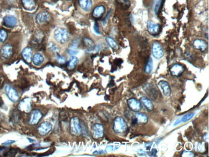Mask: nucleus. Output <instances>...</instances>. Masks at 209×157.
Listing matches in <instances>:
<instances>
[{
  "instance_id": "1",
  "label": "nucleus",
  "mask_w": 209,
  "mask_h": 157,
  "mask_svg": "<svg viewBox=\"0 0 209 157\" xmlns=\"http://www.w3.org/2000/svg\"><path fill=\"white\" fill-rule=\"evenodd\" d=\"M113 128L116 133L123 134L128 130V126L124 118L121 117H117L113 120Z\"/></svg>"
},
{
  "instance_id": "2",
  "label": "nucleus",
  "mask_w": 209,
  "mask_h": 157,
  "mask_svg": "<svg viewBox=\"0 0 209 157\" xmlns=\"http://www.w3.org/2000/svg\"><path fill=\"white\" fill-rule=\"evenodd\" d=\"M54 38L59 43L65 44L69 41L70 34L65 29L58 28L54 32Z\"/></svg>"
},
{
  "instance_id": "3",
  "label": "nucleus",
  "mask_w": 209,
  "mask_h": 157,
  "mask_svg": "<svg viewBox=\"0 0 209 157\" xmlns=\"http://www.w3.org/2000/svg\"><path fill=\"white\" fill-rule=\"evenodd\" d=\"M70 129L71 134L73 136H79L82 133V128L78 117H73L70 120Z\"/></svg>"
},
{
  "instance_id": "4",
  "label": "nucleus",
  "mask_w": 209,
  "mask_h": 157,
  "mask_svg": "<svg viewBox=\"0 0 209 157\" xmlns=\"http://www.w3.org/2000/svg\"><path fill=\"white\" fill-rule=\"evenodd\" d=\"M5 90L7 97L10 101H12V102H17L19 100V94L13 87H12L8 85V84H7V85L5 86Z\"/></svg>"
},
{
  "instance_id": "5",
  "label": "nucleus",
  "mask_w": 209,
  "mask_h": 157,
  "mask_svg": "<svg viewBox=\"0 0 209 157\" xmlns=\"http://www.w3.org/2000/svg\"><path fill=\"white\" fill-rule=\"evenodd\" d=\"M104 126L99 123H96L93 126L92 134L93 138L95 139H99L104 136Z\"/></svg>"
},
{
  "instance_id": "6",
  "label": "nucleus",
  "mask_w": 209,
  "mask_h": 157,
  "mask_svg": "<svg viewBox=\"0 0 209 157\" xmlns=\"http://www.w3.org/2000/svg\"><path fill=\"white\" fill-rule=\"evenodd\" d=\"M128 105L129 109L134 112H139L142 109L141 102L134 98H131L128 100Z\"/></svg>"
},
{
  "instance_id": "7",
  "label": "nucleus",
  "mask_w": 209,
  "mask_h": 157,
  "mask_svg": "<svg viewBox=\"0 0 209 157\" xmlns=\"http://www.w3.org/2000/svg\"><path fill=\"white\" fill-rule=\"evenodd\" d=\"M43 117V114L41 111L39 110H33L30 116V119H29V124L30 125H36L37 124H38V123L40 121V120Z\"/></svg>"
},
{
  "instance_id": "8",
  "label": "nucleus",
  "mask_w": 209,
  "mask_h": 157,
  "mask_svg": "<svg viewBox=\"0 0 209 157\" xmlns=\"http://www.w3.org/2000/svg\"><path fill=\"white\" fill-rule=\"evenodd\" d=\"M152 54L156 59H161L164 56L163 48L158 42L153 43L152 45Z\"/></svg>"
},
{
  "instance_id": "9",
  "label": "nucleus",
  "mask_w": 209,
  "mask_h": 157,
  "mask_svg": "<svg viewBox=\"0 0 209 157\" xmlns=\"http://www.w3.org/2000/svg\"><path fill=\"white\" fill-rule=\"evenodd\" d=\"M147 30L151 35H157L160 30V25L152 21H149L147 22Z\"/></svg>"
},
{
  "instance_id": "10",
  "label": "nucleus",
  "mask_w": 209,
  "mask_h": 157,
  "mask_svg": "<svg viewBox=\"0 0 209 157\" xmlns=\"http://www.w3.org/2000/svg\"><path fill=\"white\" fill-rule=\"evenodd\" d=\"M52 129V124L49 122H43L40 124L38 127V132L39 133L42 135H46L48 134Z\"/></svg>"
},
{
  "instance_id": "11",
  "label": "nucleus",
  "mask_w": 209,
  "mask_h": 157,
  "mask_svg": "<svg viewBox=\"0 0 209 157\" xmlns=\"http://www.w3.org/2000/svg\"><path fill=\"white\" fill-rule=\"evenodd\" d=\"M158 86L159 89H160L164 95H165V97H169L170 95L171 94L170 87L169 83L167 81H161L158 82Z\"/></svg>"
},
{
  "instance_id": "12",
  "label": "nucleus",
  "mask_w": 209,
  "mask_h": 157,
  "mask_svg": "<svg viewBox=\"0 0 209 157\" xmlns=\"http://www.w3.org/2000/svg\"><path fill=\"white\" fill-rule=\"evenodd\" d=\"M169 70L172 76L179 77L183 73V71H185V68L180 64H175L170 68Z\"/></svg>"
},
{
  "instance_id": "13",
  "label": "nucleus",
  "mask_w": 209,
  "mask_h": 157,
  "mask_svg": "<svg viewBox=\"0 0 209 157\" xmlns=\"http://www.w3.org/2000/svg\"><path fill=\"white\" fill-rule=\"evenodd\" d=\"M18 24V20L14 16H6L3 18V25L8 28H13Z\"/></svg>"
},
{
  "instance_id": "14",
  "label": "nucleus",
  "mask_w": 209,
  "mask_h": 157,
  "mask_svg": "<svg viewBox=\"0 0 209 157\" xmlns=\"http://www.w3.org/2000/svg\"><path fill=\"white\" fill-rule=\"evenodd\" d=\"M19 109L21 110L22 112L28 113L31 110V100L29 98H26L23 99L21 102L19 103L18 106Z\"/></svg>"
},
{
  "instance_id": "15",
  "label": "nucleus",
  "mask_w": 209,
  "mask_h": 157,
  "mask_svg": "<svg viewBox=\"0 0 209 157\" xmlns=\"http://www.w3.org/2000/svg\"><path fill=\"white\" fill-rule=\"evenodd\" d=\"M192 45L194 49L200 50L201 52H204L207 48L208 46L206 41L200 39H195L192 43Z\"/></svg>"
},
{
  "instance_id": "16",
  "label": "nucleus",
  "mask_w": 209,
  "mask_h": 157,
  "mask_svg": "<svg viewBox=\"0 0 209 157\" xmlns=\"http://www.w3.org/2000/svg\"><path fill=\"white\" fill-rule=\"evenodd\" d=\"M50 19V16L47 12H42V13H39L36 17L37 22L40 24V25L49 22Z\"/></svg>"
},
{
  "instance_id": "17",
  "label": "nucleus",
  "mask_w": 209,
  "mask_h": 157,
  "mask_svg": "<svg viewBox=\"0 0 209 157\" xmlns=\"http://www.w3.org/2000/svg\"><path fill=\"white\" fill-rule=\"evenodd\" d=\"M1 52L2 55L3 57L8 59L12 55V54H13V47L9 44H6L2 48Z\"/></svg>"
},
{
  "instance_id": "18",
  "label": "nucleus",
  "mask_w": 209,
  "mask_h": 157,
  "mask_svg": "<svg viewBox=\"0 0 209 157\" xmlns=\"http://www.w3.org/2000/svg\"><path fill=\"white\" fill-rule=\"evenodd\" d=\"M140 102L149 112H151L154 110V105L149 98L143 97L140 98Z\"/></svg>"
},
{
  "instance_id": "19",
  "label": "nucleus",
  "mask_w": 209,
  "mask_h": 157,
  "mask_svg": "<svg viewBox=\"0 0 209 157\" xmlns=\"http://www.w3.org/2000/svg\"><path fill=\"white\" fill-rule=\"evenodd\" d=\"M22 56L27 63H30L32 59V50L30 47L24 48L22 52Z\"/></svg>"
},
{
  "instance_id": "20",
  "label": "nucleus",
  "mask_w": 209,
  "mask_h": 157,
  "mask_svg": "<svg viewBox=\"0 0 209 157\" xmlns=\"http://www.w3.org/2000/svg\"><path fill=\"white\" fill-rule=\"evenodd\" d=\"M135 121L140 124H144L148 122V117L143 113H138L135 115Z\"/></svg>"
},
{
  "instance_id": "21",
  "label": "nucleus",
  "mask_w": 209,
  "mask_h": 157,
  "mask_svg": "<svg viewBox=\"0 0 209 157\" xmlns=\"http://www.w3.org/2000/svg\"><path fill=\"white\" fill-rule=\"evenodd\" d=\"M79 4L81 8L86 12H88L92 7L91 0H79Z\"/></svg>"
},
{
  "instance_id": "22",
  "label": "nucleus",
  "mask_w": 209,
  "mask_h": 157,
  "mask_svg": "<svg viewBox=\"0 0 209 157\" xmlns=\"http://www.w3.org/2000/svg\"><path fill=\"white\" fill-rule=\"evenodd\" d=\"M23 7L27 10L32 11L36 7V3L34 0H22Z\"/></svg>"
},
{
  "instance_id": "23",
  "label": "nucleus",
  "mask_w": 209,
  "mask_h": 157,
  "mask_svg": "<svg viewBox=\"0 0 209 157\" xmlns=\"http://www.w3.org/2000/svg\"><path fill=\"white\" fill-rule=\"evenodd\" d=\"M105 7L102 5L96 7L93 11V16L95 18H100L105 13Z\"/></svg>"
},
{
  "instance_id": "24",
  "label": "nucleus",
  "mask_w": 209,
  "mask_h": 157,
  "mask_svg": "<svg viewBox=\"0 0 209 157\" xmlns=\"http://www.w3.org/2000/svg\"><path fill=\"white\" fill-rule=\"evenodd\" d=\"M32 62L35 66H40L44 62V57L40 53H36L32 57Z\"/></svg>"
},
{
  "instance_id": "25",
  "label": "nucleus",
  "mask_w": 209,
  "mask_h": 157,
  "mask_svg": "<svg viewBox=\"0 0 209 157\" xmlns=\"http://www.w3.org/2000/svg\"><path fill=\"white\" fill-rule=\"evenodd\" d=\"M78 62H79V59L77 57H76L74 55L71 56L70 59V61L68 63V65H67V67H68V70H72L76 68V66H77V65L78 64Z\"/></svg>"
},
{
  "instance_id": "26",
  "label": "nucleus",
  "mask_w": 209,
  "mask_h": 157,
  "mask_svg": "<svg viewBox=\"0 0 209 157\" xmlns=\"http://www.w3.org/2000/svg\"><path fill=\"white\" fill-rule=\"evenodd\" d=\"M84 44L85 46L86 47L88 50L91 51L94 49L95 44H94L93 41L91 39H90L88 38H85L84 39Z\"/></svg>"
},
{
  "instance_id": "27",
  "label": "nucleus",
  "mask_w": 209,
  "mask_h": 157,
  "mask_svg": "<svg viewBox=\"0 0 209 157\" xmlns=\"http://www.w3.org/2000/svg\"><path fill=\"white\" fill-rule=\"evenodd\" d=\"M106 42L108 44V45L111 48H113V50H118V46L117 43H116V41L113 38H110V37H107L106 38Z\"/></svg>"
},
{
  "instance_id": "28",
  "label": "nucleus",
  "mask_w": 209,
  "mask_h": 157,
  "mask_svg": "<svg viewBox=\"0 0 209 157\" xmlns=\"http://www.w3.org/2000/svg\"><path fill=\"white\" fill-rule=\"evenodd\" d=\"M153 61L151 57H149L148 59V61H147L146 64L145 71L147 74H150L153 70Z\"/></svg>"
},
{
  "instance_id": "29",
  "label": "nucleus",
  "mask_w": 209,
  "mask_h": 157,
  "mask_svg": "<svg viewBox=\"0 0 209 157\" xmlns=\"http://www.w3.org/2000/svg\"><path fill=\"white\" fill-rule=\"evenodd\" d=\"M194 115V113H188L185 115H184L181 118V120H179V122H177L175 125H176L178 123H185V122H187L188 120H189L190 119H191Z\"/></svg>"
},
{
  "instance_id": "30",
  "label": "nucleus",
  "mask_w": 209,
  "mask_h": 157,
  "mask_svg": "<svg viewBox=\"0 0 209 157\" xmlns=\"http://www.w3.org/2000/svg\"><path fill=\"white\" fill-rule=\"evenodd\" d=\"M150 87V86H149ZM147 93L148 94L150 97H151L152 99L153 100L155 99L154 97H156V95L158 94V91L156 90V89L155 88V87H152V88H151V87L149 88H148V90L146 91Z\"/></svg>"
},
{
  "instance_id": "31",
  "label": "nucleus",
  "mask_w": 209,
  "mask_h": 157,
  "mask_svg": "<svg viewBox=\"0 0 209 157\" xmlns=\"http://www.w3.org/2000/svg\"><path fill=\"white\" fill-rule=\"evenodd\" d=\"M7 35L8 34L5 30L4 29L0 30V43L5 42L7 38Z\"/></svg>"
},
{
  "instance_id": "32",
  "label": "nucleus",
  "mask_w": 209,
  "mask_h": 157,
  "mask_svg": "<svg viewBox=\"0 0 209 157\" xmlns=\"http://www.w3.org/2000/svg\"><path fill=\"white\" fill-rule=\"evenodd\" d=\"M117 2L124 8H129L130 7V2L129 0H117Z\"/></svg>"
},
{
  "instance_id": "33",
  "label": "nucleus",
  "mask_w": 209,
  "mask_h": 157,
  "mask_svg": "<svg viewBox=\"0 0 209 157\" xmlns=\"http://www.w3.org/2000/svg\"><path fill=\"white\" fill-rule=\"evenodd\" d=\"M57 61L59 63V64H65L66 62V58L63 56H60V55H57Z\"/></svg>"
},
{
  "instance_id": "34",
  "label": "nucleus",
  "mask_w": 209,
  "mask_h": 157,
  "mask_svg": "<svg viewBox=\"0 0 209 157\" xmlns=\"http://www.w3.org/2000/svg\"><path fill=\"white\" fill-rule=\"evenodd\" d=\"M163 2V0H159V1L156 3L155 7H154V12L155 13L157 14L159 10V8H160V6L162 5V3Z\"/></svg>"
},
{
  "instance_id": "35",
  "label": "nucleus",
  "mask_w": 209,
  "mask_h": 157,
  "mask_svg": "<svg viewBox=\"0 0 209 157\" xmlns=\"http://www.w3.org/2000/svg\"><path fill=\"white\" fill-rule=\"evenodd\" d=\"M68 53L70 55L73 56V55H76V54L78 53V52H77V50H76L75 49H71V48H70V49H68Z\"/></svg>"
},
{
  "instance_id": "36",
  "label": "nucleus",
  "mask_w": 209,
  "mask_h": 157,
  "mask_svg": "<svg viewBox=\"0 0 209 157\" xmlns=\"http://www.w3.org/2000/svg\"><path fill=\"white\" fill-rule=\"evenodd\" d=\"M94 30H95V32L98 34H100V32H99V25H98V24L97 23H95V25H94Z\"/></svg>"
},
{
  "instance_id": "37",
  "label": "nucleus",
  "mask_w": 209,
  "mask_h": 157,
  "mask_svg": "<svg viewBox=\"0 0 209 157\" xmlns=\"http://www.w3.org/2000/svg\"><path fill=\"white\" fill-rule=\"evenodd\" d=\"M14 142H15V141H14V140H7V142H4L3 144V146H8V145H10V144H13Z\"/></svg>"
},
{
  "instance_id": "38",
  "label": "nucleus",
  "mask_w": 209,
  "mask_h": 157,
  "mask_svg": "<svg viewBox=\"0 0 209 157\" xmlns=\"http://www.w3.org/2000/svg\"><path fill=\"white\" fill-rule=\"evenodd\" d=\"M6 149V148H0V154H1L2 153V152L3 151H5Z\"/></svg>"
},
{
  "instance_id": "39",
  "label": "nucleus",
  "mask_w": 209,
  "mask_h": 157,
  "mask_svg": "<svg viewBox=\"0 0 209 157\" xmlns=\"http://www.w3.org/2000/svg\"><path fill=\"white\" fill-rule=\"evenodd\" d=\"M3 104V101H2V98L0 97V106H2Z\"/></svg>"
}]
</instances>
